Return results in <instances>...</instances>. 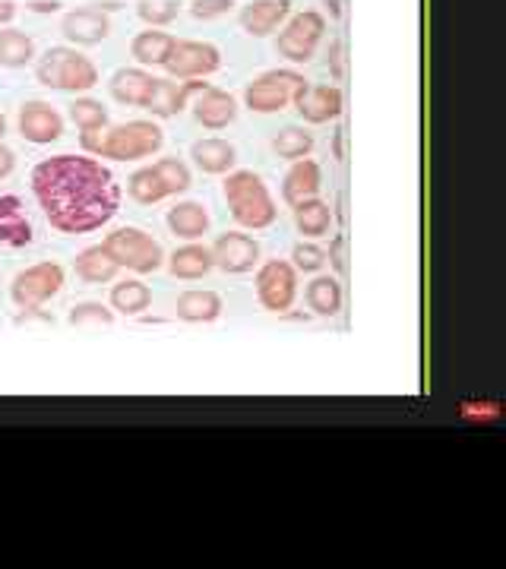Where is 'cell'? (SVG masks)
Listing matches in <instances>:
<instances>
[{
	"instance_id": "3957f363",
	"label": "cell",
	"mask_w": 506,
	"mask_h": 569,
	"mask_svg": "<svg viewBox=\"0 0 506 569\" xmlns=\"http://www.w3.org/2000/svg\"><path fill=\"white\" fill-rule=\"evenodd\" d=\"M36 77L41 86L58 89V92H86L99 82V70L73 48H51L36 67Z\"/></svg>"
},
{
	"instance_id": "d4e9b609",
	"label": "cell",
	"mask_w": 506,
	"mask_h": 569,
	"mask_svg": "<svg viewBox=\"0 0 506 569\" xmlns=\"http://www.w3.org/2000/svg\"><path fill=\"white\" fill-rule=\"evenodd\" d=\"M73 269H77V276H80L82 282L99 284V282H111V279L118 276V269H121V266L111 260V253H108L105 247L96 244L82 250L80 257L73 260Z\"/></svg>"
},
{
	"instance_id": "5b68a950",
	"label": "cell",
	"mask_w": 506,
	"mask_h": 569,
	"mask_svg": "<svg viewBox=\"0 0 506 569\" xmlns=\"http://www.w3.org/2000/svg\"><path fill=\"white\" fill-rule=\"evenodd\" d=\"M190 187V168L178 159H159L156 164L140 168L130 178V197L142 206H152L165 200V197H178Z\"/></svg>"
},
{
	"instance_id": "9a60e30c",
	"label": "cell",
	"mask_w": 506,
	"mask_h": 569,
	"mask_svg": "<svg viewBox=\"0 0 506 569\" xmlns=\"http://www.w3.org/2000/svg\"><path fill=\"white\" fill-rule=\"evenodd\" d=\"M63 39L73 41V44H99L101 39H108L111 32V22H108V13L99 10L96 3L89 7H77L70 10L61 22Z\"/></svg>"
},
{
	"instance_id": "4316f807",
	"label": "cell",
	"mask_w": 506,
	"mask_h": 569,
	"mask_svg": "<svg viewBox=\"0 0 506 569\" xmlns=\"http://www.w3.org/2000/svg\"><path fill=\"white\" fill-rule=\"evenodd\" d=\"M212 269V250L202 244H187L171 253V276L183 282H197Z\"/></svg>"
},
{
	"instance_id": "cb8c5ba5",
	"label": "cell",
	"mask_w": 506,
	"mask_h": 569,
	"mask_svg": "<svg viewBox=\"0 0 506 569\" xmlns=\"http://www.w3.org/2000/svg\"><path fill=\"white\" fill-rule=\"evenodd\" d=\"M222 313V298L216 291H183L178 298V317L183 323H212Z\"/></svg>"
},
{
	"instance_id": "74e56055",
	"label": "cell",
	"mask_w": 506,
	"mask_h": 569,
	"mask_svg": "<svg viewBox=\"0 0 506 569\" xmlns=\"http://www.w3.org/2000/svg\"><path fill=\"white\" fill-rule=\"evenodd\" d=\"M13 164H17V156H13V152H10V149L0 142V181H3V178H10Z\"/></svg>"
},
{
	"instance_id": "5bb4252c",
	"label": "cell",
	"mask_w": 506,
	"mask_h": 569,
	"mask_svg": "<svg viewBox=\"0 0 506 569\" xmlns=\"http://www.w3.org/2000/svg\"><path fill=\"white\" fill-rule=\"evenodd\" d=\"M20 133L22 140L36 142V146H48V142L61 140L63 118L48 102H26L20 108Z\"/></svg>"
},
{
	"instance_id": "836d02e7",
	"label": "cell",
	"mask_w": 506,
	"mask_h": 569,
	"mask_svg": "<svg viewBox=\"0 0 506 569\" xmlns=\"http://www.w3.org/2000/svg\"><path fill=\"white\" fill-rule=\"evenodd\" d=\"M70 118H73V123H77L80 130H105L108 111H105V104L96 102V99H77V102H70Z\"/></svg>"
},
{
	"instance_id": "277c9868",
	"label": "cell",
	"mask_w": 506,
	"mask_h": 569,
	"mask_svg": "<svg viewBox=\"0 0 506 569\" xmlns=\"http://www.w3.org/2000/svg\"><path fill=\"white\" fill-rule=\"evenodd\" d=\"M162 149V127L152 121H130L111 130H101L96 152L111 162H137Z\"/></svg>"
},
{
	"instance_id": "f35d334b",
	"label": "cell",
	"mask_w": 506,
	"mask_h": 569,
	"mask_svg": "<svg viewBox=\"0 0 506 569\" xmlns=\"http://www.w3.org/2000/svg\"><path fill=\"white\" fill-rule=\"evenodd\" d=\"M26 7L36 13H54V10H61V0H29Z\"/></svg>"
},
{
	"instance_id": "8992f818",
	"label": "cell",
	"mask_w": 506,
	"mask_h": 569,
	"mask_svg": "<svg viewBox=\"0 0 506 569\" xmlns=\"http://www.w3.org/2000/svg\"><path fill=\"white\" fill-rule=\"evenodd\" d=\"M304 92H307V80L295 70H269L264 77L250 82L244 89V102L250 111H260V114H276L285 111L291 102H298Z\"/></svg>"
},
{
	"instance_id": "d590c367",
	"label": "cell",
	"mask_w": 506,
	"mask_h": 569,
	"mask_svg": "<svg viewBox=\"0 0 506 569\" xmlns=\"http://www.w3.org/2000/svg\"><path fill=\"white\" fill-rule=\"evenodd\" d=\"M291 266L301 272H320L326 266V250L317 244H298L291 250Z\"/></svg>"
},
{
	"instance_id": "83f0119b",
	"label": "cell",
	"mask_w": 506,
	"mask_h": 569,
	"mask_svg": "<svg viewBox=\"0 0 506 569\" xmlns=\"http://www.w3.org/2000/svg\"><path fill=\"white\" fill-rule=\"evenodd\" d=\"M295 224L304 238H326L333 228V212L320 197H314V200H304L301 206H295Z\"/></svg>"
},
{
	"instance_id": "d6a6232c",
	"label": "cell",
	"mask_w": 506,
	"mask_h": 569,
	"mask_svg": "<svg viewBox=\"0 0 506 569\" xmlns=\"http://www.w3.org/2000/svg\"><path fill=\"white\" fill-rule=\"evenodd\" d=\"M111 323H115V310H108L99 301H86L70 310V326H77V329H101Z\"/></svg>"
},
{
	"instance_id": "7a4b0ae2",
	"label": "cell",
	"mask_w": 506,
	"mask_h": 569,
	"mask_svg": "<svg viewBox=\"0 0 506 569\" xmlns=\"http://www.w3.org/2000/svg\"><path fill=\"white\" fill-rule=\"evenodd\" d=\"M225 200L231 209V219L241 228L260 231V228H269L279 216L272 197H269V187L254 171H231L225 178Z\"/></svg>"
},
{
	"instance_id": "60d3db41",
	"label": "cell",
	"mask_w": 506,
	"mask_h": 569,
	"mask_svg": "<svg viewBox=\"0 0 506 569\" xmlns=\"http://www.w3.org/2000/svg\"><path fill=\"white\" fill-rule=\"evenodd\" d=\"M3 133H7V118L0 114V140H3Z\"/></svg>"
},
{
	"instance_id": "44dd1931",
	"label": "cell",
	"mask_w": 506,
	"mask_h": 569,
	"mask_svg": "<svg viewBox=\"0 0 506 569\" xmlns=\"http://www.w3.org/2000/svg\"><path fill=\"white\" fill-rule=\"evenodd\" d=\"M32 241V224L22 212L20 197H0V244L26 247Z\"/></svg>"
},
{
	"instance_id": "d6986e66",
	"label": "cell",
	"mask_w": 506,
	"mask_h": 569,
	"mask_svg": "<svg viewBox=\"0 0 506 569\" xmlns=\"http://www.w3.org/2000/svg\"><path fill=\"white\" fill-rule=\"evenodd\" d=\"M298 111L307 123L336 121L343 114V92L336 86H307L298 99Z\"/></svg>"
},
{
	"instance_id": "7402d4cb",
	"label": "cell",
	"mask_w": 506,
	"mask_h": 569,
	"mask_svg": "<svg viewBox=\"0 0 506 569\" xmlns=\"http://www.w3.org/2000/svg\"><path fill=\"white\" fill-rule=\"evenodd\" d=\"M190 156H194L197 168L206 171V174H228L235 168V159H238L235 156V146L225 140H216V137L194 142Z\"/></svg>"
},
{
	"instance_id": "1f68e13d",
	"label": "cell",
	"mask_w": 506,
	"mask_h": 569,
	"mask_svg": "<svg viewBox=\"0 0 506 569\" xmlns=\"http://www.w3.org/2000/svg\"><path fill=\"white\" fill-rule=\"evenodd\" d=\"M314 149V137L301 130V127H285L282 133L272 140V152L279 156V159H291V162H298V159H307V152Z\"/></svg>"
},
{
	"instance_id": "ab89813d",
	"label": "cell",
	"mask_w": 506,
	"mask_h": 569,
	"mask_svg": "<svg viewBox=\"0 0 506 569\" xmlns=\"http://www.w3.org/2000/svg\"><path fill=\"white\" fill-rule=\"evenodd\" d=\"M13 17H17V3L13 0H0V26H7Z\"/></svg>"
},
{
	"instance_id": "6da1fadb",
	"label": "cell",
	"mask_w": 506,
	"mask_h": 569,
	"mask_svg": "<svg viewBox=\"0 0 506 569\" xmlns=\"http://www.w3.org/2000/svg\"><path fill=\"white\" fill-rule=\"evenodd\" d=\"M32 193L44 219L61 234H89L108 224L121 209L115 174L89 156H54L36 164Z\"/></svg>"
},
{
	"instance_id": "ffe728a7",
	"label": "cell",
	"mask_w": 506,
	"mask_h": 569,
	"mask_svg": "<svg viewBox=\"0 0 506 569\" xmlns=\"http://www.w3.org/2000/svg\"><path fill=\"white\" fill-rule=\"evenodd\" d=\"M152 77L140 70V67H121L111 82H108V92H111V99L121 104H137L142 108L146 99H149V92H152Z\"/></svg>"
},
{
	"instance_id": "7c38bea8",
	"label": "cell",
	"mask_w": 506,
	"mask_h": 569,
	"mask_svg": "<svg viewBox=\"0 0 506 569\" xmlns=\"http://www.w3.org/2000/svg\"><path fill=\"white\" fill-rule=\"evenodd\" d=\"M202 89H209L206 80H156L152 82V92L146 99V111H152L156 118H175L181 114L190 99H197Z\"/></svg>"
},
{
	"instance_id": "30bf717a",
	"label": "cell",
	"mask_w": 506,
	"mask_h": 569,
	"mask_svg": "<svg viewBox=\"0 0 506 569\" xmlns=\"http://www.w3.org/2000/svg\"><path fill=\"white\" fill-rule=\"evenodd\" d=\"M222 67V54L216 44L209 41H194L181 39L175 41L168 61H165V70L168 77H178V80H202L209 73H216Z\"/></svg>"
},
{
	"instance_id": "4dcf8cb0",
	"label": "cell",
	"mask_w": 506,
	"mask_h": 569,
	"mask_svg": "<svg viewBox=\"0 0 506 569\" xmlns=\"http://www.w3.org/2000/svg\"><path fill=\"white\" fill-rule=\"evenodd\" d=\"M36 58V44L20 29H0V67L20 70Z\"/></svg>"
},
{
	"instance_id": "ac0fdd59",
	"label": "cell",
	"mask_w": 506,
	"mask_h": 569,
	"mask_svg": "<svg viewBox=\"0 0 506 569\" xmlns=\"http://www.w3.org/2000/svg\"><path fill=\"white\" fill-rule=\"evenodd\" d=\"M194 114H197V121L202 127H209V130H222L228 123L235 121V114H238V102H235V96L231 92H225V89H202L200 96H197V102H194Z\"/></svg>"
},
{
	"instance_id": "f546056e",
	"label": "cell",
	"mask_w": 506,
	"mask_h": 569,
	"mask_svg": "<svg viewBox=\"0 0 506 569\" xmlns=\"http://www.w3.org/2000/svg\"><path fill=\"white\" fill-rule=\"evenodd\" d=\"M307 305L320 317H336L343 310V284L336 282L333 276L310 279V284H307Z\"/></svg>"
},
{
	"instance_id": "8fae6325",
	"label": "cell",
	"mask_w": 506,
	"mask_h": 569,
	"mask_svg": "<svg viewBox=\"0 0 506 569\" xmlns=\"http://www.w3.org/2000/svg\"><path fill=\"white\" fill-rule=\"evenodd\" d=\"M257 298L269 313H285L298 298V269L285 260H269L257 272Z\"/></svg>"
},
{
	"instance_id": "ba28073f",
	"label": "cell",
	"mask_w": 506,
	"mask_h": 569,
	"mask_svg": "<svg viewBox=\"0 0 506 569\" xmlns=\"http://www.w3.org/2000/svg\"><path fill=\"white\" fill-rule=\"evenodd\" d=\"M326 32V20L317 10H301L291 20L285 22V29L276 39V51L282 54L285 61L304 63L314 58V51L320 48Z\"/></svg>"
},
{
	"instance_id": "2e32d148",
	"label": "cell",
	"mask_w": 506,
	"mask_h": 569,
	"mask_svg": "<svg viewBox=\"0 0 506 569\" xmlns=\"http://www.w3.org/2000/svg\"><path fill=\"white\" fill-rule=\"evenodd\" d=\"M291 13V0H254L241 10V29L247 36H257V39H266L272 36Z\"/></svg>"
},
{
	"instance_id": "603a6c76",
	"label": "cell",
	"mask_w": 506,
	"mask_h": 569,
	"mask_svg": "<svg viewBox=\"0 0 506 569\" xmlns=\"http://www.w3.org/2000/svg\"><path fill=\"white\" fill-rule=\"evenodd\" d=\"M168 228H171V234H178L183 241H197L209 231V212L194 200L171 206L168 209Z\"/></svg>"
},
{
	"instance_id": "4fadbf2b",
	"label": "cell",
	"mask_w": 506,
	"mask_h": 569,
	"mask_svg": "<svg viewBox=\"0 0 506 569\" xmlns=\"http://www.w3.org/2000/svg\"><path fill=\"white\" fill-rule=\"evenodd\" d=\"M260 263V244L244 234V231H228L212 244V266L222 272H250Z\"/></svg>"
},
{
	"instance_id": "8d00e7d4",
	"label": "cell",
	"mask_w": 506,
	"mask_h": 569,
	"mask_svg": "<svg viewBox=\"0 0 506 569\" xmlns=\"http://www.w3.org/2000/svg\"><path fill=\"white\" fill-rule=\"evenodd\" d=\"M235 10V0H194L190 3V13L197 20H216V17H225Z\"/></svg>"
},
{
	"instance_id": "e575fe53",
	"label": "cell",
	"mask_w": 506,
	"mask_h": 569,
	"mask_svg": "<svg viewBox=\"0 0 506 569\" xmlns=\"http://www.w3.org/2000/svg\"><path fill=\"white\" fill-rule=\"evenodd\" d=\"M181 3L178 0H140L137 3V17L146 26H168L171 20H178Z\"/></svg>"
},
{
	"instance_id": "52a82bcc",
	"label": "cell",
	"mask_w": 506,
	"mask_h": 569,
	"mask_svg": "<svg viewBox=\"0 0 506 569\" xmlns=\"http://www.w3.org/2000/svg\"><path fill=\"white\" fill-rule=\"evenodd\" d=\"M105 250L111 253V260L121 266V269H130V272H140V276H149L162 266V244L146 234L140 228H118L105 238Z\"/></svg>"
},
{
	"instance_id": "484cf974",
	"label": "cell",
	"mask_w": 506,
	"mask_h": 569,
	"mask_svg": "<svg viewBox=\"0 0 506 569\" xmlns=\"http://www.w3.org/2000/svg\"><path fill=\"white\" fill-rule=\"evenodd\" d=\"M175 36H168L165 29H146L140 32L133 44H130V51H133V58L142 63V67H165L168 61V54H171V48H175Z\"/></svg>"
},
{
	"instance_id": "f1b7e54d",
	"label": "cell",
	"mask_w": 506,
	"mask_h": 569,
	"mask_svg": "<svg viewBox=\"0 0 506 569\" xmlns=\"http://www.w3.org/2000/svg\"><path fill=\"white\" fill-rule=\"evenodd\" d=\"M149 305H152V291L137 279H127L111 288V307L121 317H140L142 310H149Z\"/></svg>"
},
{
	"instance_id": "9c48e42d",
	"label": "cell",
	"mask_w": 506,
	"mask_h": 569,
	"mask_svg": "<svg viewBox=\"0 0 506 569\" xmlns=\"http://www.w3.org/2000/svg\"><path fill=\"white\" fill-rule=\"evenodd\" d=\"M63 288V269L58 263H36L22 269L10 284V298L20 310H36Z\"/></svg>"
},
{
	"instance_id": "e0dca14e",
	"label": "cell",
	"mask_w": 506,
	"mask_h": 569,
	"mask_svg": "<svg viewBox=\"0 0 506 569\" xmlns=\"http://www.w3.org/2000/svg\"><path fill=\"white\" fill-rule=\"evenodd\" d=\"M320 187H324L320 164L310 162V159H298V162L288 168V174H285L282 181L285 203L295 209V206H301L304 200H314V197L320 193Z\"/></svg>"
}]
</instances>
